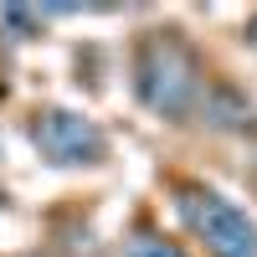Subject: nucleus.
Masks as SVG:
<instances>
[{"instance_id":"nucleus-1","label":"nucleus","mask_w":257,"mask_h":257,"mask_svg":"<svg viewBox=\"0 0 257 257\" xmlns=\"http://www.w3.org/2000/svg\"><path fill=\"white\" fill-rule=\"evenodd\" d=\"M134 93H139V103L149 113L180 123L190 113H201L206 72H201L196 52L175 31H149L134 47Z\"/></svg>"},{"instance_id":"nucleus-2","label":"nucleus","mask_w":257,"mask_h":257,"mask_svg":"<svg viewBox=\"0 0 257 257\" xmlns=\"http://www.w3.org/2000/svg\"><path fill=\"white\" fill-rule=\"evenodd\" d=\"M175 211L180 221L206 242L211 257H257V226L242 206H231L221 190H206L196 180L175 185Z\"/></svg>"},{"instance_id":"nucleus-3","label":"nucleus","mask_w":257,"mask_h":257,"mask_svg":"<svg viewBox=\"0 0 257 257\" xmlns=\"http://www.w3.org/2000/svg\"><path fill=\"white\" fill-rule=\"evenodd\" d=\"M31 144H36V155L47 165H57V170H82V165L108 160V134H103L93 118L72 113V108H41L31 118Z\"/></svg>"},{"instance_id":"nucleus-4","label":"nucleus","mask_w":257,"mask_h":257,"mask_svg":"<svg viewBox=\"0 0 257 257\" xmlns=\"http://www.w3.org/2000/svg\"><path fill=\"white\" fill-rule=\"evenodd\" d=\"M201 113L216 123V128H242V123H252V108H247V103L231 93V88H206Z\"/></svg>"},{"instance_id":"nucleus-5","label":"nucleus","mask_w":257,"mask_h":257,"mask_svg":"<svg viewBox=\"0 0 257 257\" xmlns=\"http://www.w3.org/2000/svg\"><path fill=\"white\" fill-rule=\"evenodd\" d=\"M0 26L11 31V41H31L36 26H41V11H31V6H0Z\"/></svg>"},{"instance_id":"nucleus-6","label":"nucleus","mask_w":257,"mask_h":257,"mask_svg":"<svg viewBox=\"0 0 257 257\" xmlns=\"http://www.w3.org/2000/svg\"><path fill=\"white\" fill-rule=\"evenodd\" d=\"M123 257H185L170 237H160V231H134L123 247Z\"/></svg>"},{"instance_id":"nucleus-7","label":"nucleus","mask_w":257,"mask_h":257,"mask_svg":"<svg viewBox=\"0 0 257 257\" xmlns=\"http://www.w3.org/2000/svg\"><path fill=\"white\" fill-rule=\"evenodd\" d=\"M247 47H252V52H257V16H252V21H247Z\"/></svg>"},{"instance_id":"nucleus-8","label":"nucleus","mask_w":257,"mask_h":257,"mask_svg":"<svg viewBox=\"0 0 257 257\" xmlns=\"http://www.w3.org/2000/svg\"><path fill=\"white\" fill-rule=\"evenodd\" d=\"M0 206H6V190H0Z\"/></svg>"}]
</instances>
